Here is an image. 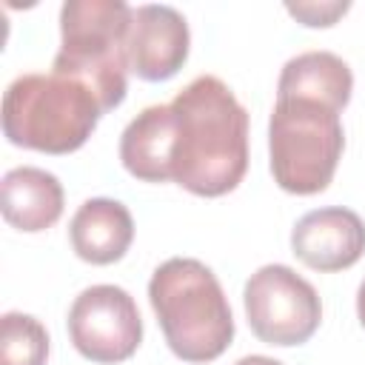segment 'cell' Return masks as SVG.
Returning <instances> with one entry per match:
<instances>
[{"label": "cell", "mask_w": 365, "mask_h": 365, "mask_svg": "<svg viewBox=\"0 0 365 365\" xmlns=\"http://www.w3.org/2000/svg\"><path fill=\"white\" fill-rule=\"evenodd\" d=\"M177 117L171 180L197 197L234 191L248 168V111L214 74L191 80L171 100Z\"/></svg>", "instance_id": "cell-1"}, {"label": "cell", "mask_w": 365, "mask_h": 365, "mask_svg": "<svg viewBox=\"0 0 365 365\" xmlns=\"http://www.w3.org/2000/svg\"><path fill=\"white\" fill-rule=\"evenodd\" d=\"M148 299L168 348L185 362H211L234 339L231 305L208 265L191 257L165 259L148 282Z\"/></svg>", "instance_id": "cell-2"}, {"label": "cell", "mask_w": 365, "mask_h": 365, "mask_svg": "<svg viewBox=\"0 0 365 365\" xmlns=\"http://www.w3.org/2000/svg\"><path fill=\"white\" fill-rule=\"evenodd\" d=\"M103 117L94 91L63 74H23L3 94V134L9 143L68 154L77 151Z\"/></svg>", "instance_id": "cell-3"}, {"label": "cell", "mask_w": 365, "mask_h": 365, "mask_svg": "<svg viewBox=\"0 0 365 365\" xmlns=\"http://www.w3.org/2000/svg\"><path fill=\"white\" fill-rule=\"evenodd\" d=\"M134 9L123 0H68L60 9V51L54 74L86 83L103 114L125 100L128 26Z\"/></svg>", "instance_id": "cell-4"}, {"label": "cell", "mask_w": 365, "mask_h": 365, "mask_svg": "<svg viewBox=\"0 0 365 365\" xmlns=\"http://www.w3.org/2000/svg\"><path fill=\"white\" fill-rule=\"evenodd\" d=\"M345 148L339 111L302 97H277L268 123L274 182L288 194H319Z\"/></svg>", "instance_id": "cell-5"}, {"label": "cell", "mask_w": 365, "mask_h": 365, "mask_svg": "<svg viewBox=\"0 0 365 365\" xmlns=\"http://www.w3.org/2000/svg\"><path fill=\"white\" fill-rule=\"evenodd\" d=\"M245 317L257 339L268 345H302L322 319V305L308 279L288 265H262L242 291Z\"/></svg>", "instance_id": "cell-6"}, {"label": "cell", "mask_w": 365, "mask_h": 365, "mask_svg": "<svg viewBox=\"0 0 365 365\" xmlns=\"http://www.w3.org/2000/svg\"><path fill=\"white\" fill-rule=\"evenodd\" d=\"M68 336L74 348L91 362H123L143 339L137 302L120 285H91L74 299L68 311Z\"/></svg>", "instance_id": "cell-7"}, {"label": "cell", "mask_w": 365, "mask_h": 365, "mask_svg": "<svg viewBox=\"0 0 365 365\" xmlns=\"http://www.w3.org/2000/svg\"><path fill=\"white\" fill-rule=\"evenodd\" d=\"M188 23L171 6H137L128 26V66L140 80L163 83L188 60Z\"/></svg>", "instance_id": "cell-8"}, {"label": "cell", "mask_w": 365, "mask_h": 365, "mask_svg": "<svg viewBox=\"0 0 365 365\" xmlns=\"http://www.w3.org/2000/svg\"><path fill=\"white\" fill-rule=\"evenodd\" d=\"M291 251L314 271L331 274L351 268L365 254V222L342 205L308 211L291 231Z\"/></svg>", "instance_id": "cell-9"}, {"label": "cell", "mask_w": 365, "mask_h": 365, "mask_svg": "<svg viewBox=\"0 0 365 365\" xmlns=\"http://www.w3.org/2000/svg\"><path fill=\"white\" fill-rule=\"evenodd\" d=\"M177 140V117L171 103L143 108L120 137V160L125 171L143 182L171 180Z\"/></svg>", "instance_id": "cell-10"}, {"label": "cell", "mask_w": 365, "mask_h": 365, "mask_svg": "<svg viewBox=\"0 0 365 365\" xmlns=\"http://www.w3.org/2000/svg\"><path fill=\"white\" fill-rule=\"evenodd\" d=\"M71 248L80 259L91 265H111L125 257L134 240L131 211L108 197L86 200L68 225Z\"/></svg>", "instance_id": "cell-11"}, {"label": "cell", "mask_w": 365, "mask_h": 365, "mask_svg": "<svg viewBox=\"0 0 365 365\" xmlns=\"http://www.w3.org/2000/svg\"><path fill=\"white\" fill-rule=\"evenodd\" d=\"M0 208L17 231H46L63 214V185L51 171L34 165L11 168L0 182Z\"/></svg>", "instance_id": "cell-12"}, {"label": "cell", "mask_w": 365, "mask_h": 365, "mask_svg": "<svg viewBox=\"0 0 365 365\" xmlns=\"http://www.w3.org/2000/svg\"><path fill=\"white\" fill-rule=\"evenodd\" d=\"M354 74L348 63L331 51H305L291 57L277 83V97H302L342 111L351 100Z\"/></svg>", "instance_id": "cell-13"}, {"label": "cell", "mask_w": 365, "mask_h": 365, "mask_svg": "<svg viewBox=\"0 0 365 365\" xmlns=\"http://www.w3.org/2000/svg\"><path fill=\"white\" fill-rule=\"evenodd\" d=\"M48 334L40 319L9 311L0 319V365H46Z\"/></svg>", "instance_id": "cell-14"}, {"label": "cell", "mask_w": 365, "mask_h": 365, "mask_svg": "<svg viewBox=\"0 0 365 365\" xmlns=\"http://www.w3.org/2000/svg\"><path fill=\"white\" fill-rule=\"evenodd\" d=\"M288 9V14L291 17H297L302 26H311V29H325V26H334L348 9H351V3L348 0H328V3H314V0H308V3H288L285 6Z\"/></svg>", "instance_id": "cell-15"}, {"label": "cell", "mask_w": 365, "mask_h": 365, "mask_svg": "<svg viewBox=\"0 0 365 365\" xmlns=\"http://www.w3.org/2000/svg\"><path fill=\"white\" fill-rule=\"evenodd\" d=\"M234 365H282V362L279 359H271V356H262V354H251V356L237 359Z\"/></svg>", "instance_id": "cell-16"}, {"label": "cell", "mask_w": 365, "mask_h": 365, "mask_svg": "<svg viewBox=\"0 0 365 365\" xmlns=\"http://www.w3.org/2000/svg\"><path fill=\"white\" fill-rule=\"evenodd\" d=\"M356 314H359V322H362V328H365V279H362L359 294H356Z\"/></svg>", "instance_id": "cell-17"}]
</instances>
